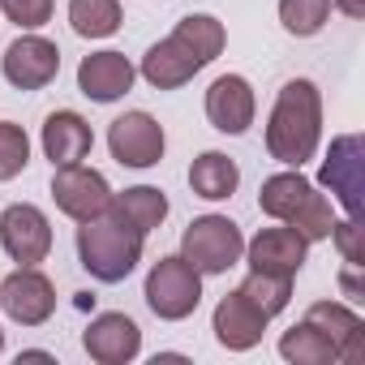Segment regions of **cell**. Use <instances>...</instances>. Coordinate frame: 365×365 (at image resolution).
I'll list each match as a JSON object with an SVG mask.
<instances>
[{
    "mask_svg": "<svg viewBox=\"0 0 365 365\" xmlns=\"http://www.w3.org/2000/svg\"><path fill=\"white\" fill-rule=\"evenodd\" d=\"M18 361H52V352H39V348H26Z\"/></svg>",
    "mask_w": 365,
    "mask_h": 365,
    "instance_id": "d6a6232c",
    "label": "cell"
},
{
    "mask_svg": "<svg viewBox=\"0 0 365 365\" xmlns=\"http://www.w3.org/2000/svg\"><path fill=\"white\" fill-rule=\"evenodd\" d=\"M146 250V237L129 224H120L116 215H95L86 224H78V262L86 267L91 279L99 284H120L138 271Z\"/></svg>",
    "mask_w": 365,
    "mask_h": 365,
    "instance_id": "7a4b0ae2",
    "label": "cell"
},
{
    "mask_svg": "<svg viewBox=\"0 0 365 365\" xmlns=\"http://www.w3.org/2000/svg\"><path fill=\"white\" fill-rule=\"evenodd\" d=\"M69 26L82 39H108L120 31V0H69Z\"/></svg>",
    "mask_w": 365,
    "mask_h": 365,
    "instance_id": "603a6c76",
    "label": "cell"
},
{
    "mask_svg": "<svg viewBox=\"0 0 365 365\" xmlns=\"http://www.w3.org/2000/svg\"><path fill=\"white\" fill-rule=\"evenodd\" d=\"M142 297H146V305H150L155 318H163V322H185L202 305V275L185 258H180V254H168V258H159L146 271Z\"/></svg>",
    "mask_w": 365,
    "mask_h": 365,
    "instance_id": "3957f363",
    "label": "cell"
},
{
    "mask_svg": "<svg viewBox=\"0 0 365 365\" xmlns=\"http://www.w3.org/2000/svg\"><path fill=\"white\" fill-rule=\"evenodd\" d=\"M258 116V95L250 86V78L241 73H220L211 86H207V120L228 133V138H241Z\"/></svg>",
    "mask_w": 365,
    "mask_h": 365,
    "instance_id": "7c38bea8",
    "label": "cell"
},
{
    "mask_svg": "<svg viewBox=\"0 0 365 365\" xmlns=\"http://www.w3.org/2000/svg\"><path fill=\"white\" fill-rule=\"evenodd\" d=\"M318 185L331 190V198L344 207L348 220L365 215V142H361V133L331 138V150L318 168Z\"/></svg>",
    "mask_w": 365,
    "mask_h": 365,
    "instance_id": "5b68a950",
    "label": "cell"
},
{
    "mask_svg": "<svg viewBox=\"0 0 365 365\" xmlns=\"http://www.w3.org/2000/svg\"><path fill=\"white\" fill-rule=\"evenodd\" d=\"M0 352H5V331H0Z\"/></svg>",
    "mask_w": 365,
    "mask_h": 365,
    "instance_id": "836d02e7",
    "label": "cell"
},
{
    "mask_svg": "<svg viewBox=\"0 0 365 365\" xmlns=\"http://www.w3.org/2000/svg\"><path fill=\"white\" fill-rule=\"evenodd\" d=\"M241 292L267 314V318H275V314H284L288 309V301H292V279L288 275H267V271H250L245 275V284H241Z\"/></svg>",
    "mask_w": 365,
    "mask_h": 365,
    "instance_id": "484cf974",
    "label": "cell"
},
{
    "mask_svg": "<svg viewBox=\"0 0 365 365\" xmlns=\"http://www.w3.org/2000/svg\"><path fill=\"white\" fill-rule=\"evenodd\" d=\"M339 288H344V297H348V301H361V297H365V279H361V267L344 262V271H339Z\"/></svg>",
    "mask_w": 365,
    "mask_h": 365,
    "instance_id": "4dcf8cb0",
    "label": "cell"
},
{
    "mask_svg": "<svg viewBox=\"0 0 365 365\" xmlns=\"http://www.w3.org/2000/svg\"><path fill=\"white\" fill-rule=\"evenodd\" d=\"M176 39H185L207 65L224 52V43H228V31H224V22L220 18H211V14H190V18H180L176 22V31H172Z\"/></svg>",
    "mask_w": 365,
    "mask_h": 365,
    "instance_id": "cb8c5ba5",
    "label": "cell"
},
{
    "mask_svg": "<svg viewBox=\"0 0 365 365\" xmlns=\"http://www.w3.org/2000/svg\"><path fill=\"white\" fill-rule=\"evenodd\" d=\"M322 146V91L309 78L279 86L267 116V155L284 168H305Z\"/></svg>",
    "mask_w": 365,
    "mask_h": 365,
    "instance_id": "6da1fadb",
    "label": "cell"
},
{
    "mask_svg": "<svg viewBox=\"0 0 365 365\" xmlns=\"http://www.w3.org/2000/svg\"><path fill=\"white\" fill-rule=\"evenodd\" d=\"M108 215H116L120 224H129V228H138V232L146 237V232H155V228L168 220V198H163V190H155V185H133V190L112 194Z\"/></svg>",
    "mask_w": 365,
    "mask_h": 365,
    "instance_id": "ffe728a7",
    "label": "cell"
},
{
    "mask_svg": "<svg viewBox=\"0 0 365 365\" xmlns=\"http://www.w3.org/2000/svg\"><path fill=\"white\" fill-rule=\"evenodd\" d=\"M82 348L99 365H129L142 352V331L129 314H95L91 327L82 331Z\"/></svg>",
    "mask_w": 365,
    "mask_h": 365,
    "instance_id": "5bb4252c",
    "label": "cell"
},
{
    "mask_svg": "<svg viewBox=\"0 0 365 365\" xmlns=\"http://www.w3.org/2000/svg\"><path fill=\"white\" fill-rule=\"evenodd\" d=\"M39 142H43V155L52 159V168H65V163H82V159L91 155V146H95V129H91V120H86L82 112H73V108H56V112L43 120Z\"/></svg>",
    "mask_w": 365,
    "mask_h": 365,
    "instance_id": "ac0fdd59",
    "label": "cell"
},
{
    "mask_svg": "<svg viewBox=\"0 0 365 365\" xmlns=\"http://www.w3.org/2000/svg\"><path fill=\"white\" fill-rule=\"evenodd\" d=\"M56 0H0V14H5L18 31H39L52 22Z\"/></svg>",
    "mask_w": 365,
    "mask_h": 365,
    "instance_id": "f1b7e54d",
    "label": "cell"
},
{
    "mask_svg": "<svg viewBox=\"0 0 365 365\" xmlns=\"http://www.w3.org/2000/svg\"><path fill=\"white\" fill-rule=\"evenodd\" d=\"M31 163V138L22 125L14 120H0V180H14L22 176Z\"/></svg>",
    "mask_w": 365,
    "mask_h": 365,
    "instance_id": "83f0119b",
    "label": "cell"
},
{
    "mask_svg": "<svg viewBox=\"0 0 365 365\" xmlns=\"http://www.w3.org/2000/svg\"><path fill=\"white\" fill-rule=\"evenodd\" d=\"M309 190H314V180H305V176H301V168H284V172H275V176H267V180H262V190H258V207H262V215H271V220L288 224V220L297 215V207L309 198Z\"/></svg>",
    "mask_w": 365,
    "mask_h": 365,
    "instance_id": "44dd1931",
    "label": "cell"
},
{
    "mask_svg": "<svg viewBox=\"0 0 365 365\" xmlns=\"http://www.w3.org/2000/svg\"><path fill=\"white\" fill-rule=\"evenodd\" d=\"M331 22V0H279V26L297 39H314Z\"/></svg>",
    "mask_w": 365,
    "mask_h": 365,
    "instance_id": "d4e9b609",
    "label": "cell"
},
{
    "mask_svg": "<svg viewBox=\"0 0 365 365\" xmlns=\"http://www.w3.org/2000/svg\"><path fill=\"white\" fill-rule=\"evenodd\" d=\"M305 322H314L339 352V365H361L365 361V322L352 305L344 301H314L305 309Z\"/></svg>",
    "mask_w": 365,
    "mask_h": 365,
    "instance_id": "e0dca14e",
    "label": "cell"
},
{
    "mask_svg": "<svg viewBox=\"0 0 365 365\" xmlns=\"http://www.w3.org/2000/svg\"><path fill=\"white\" fill-rule=\"evenodd\" d=\"M108 150H112V159L120 168H138L142 172V168H155L163 159L168 133H163V125L150 112L133 108V112H125V116H116L108 125Z\"/></svg>",
    "mask_w": 365,
    "mask_h": 365,
    "instance_id": "52a82bcc",
    "label": "cell"
},
{
    "mask_svg": "<svg viewBox=\"0 0 365 365\" xmlns=\"http://www.w3.org/2000/svg\"><path fill=\"white\" fill-rule=\"evenodd\" d=\"M133 82H138V65L125 52H112V48L91 52L78 65V91L91 103H116L133 91Z\"/></svg>",
    "mask_w": 365,
    "mask_h": 365,
    "instance_id": "4fadbf2b",
    "label": "cell"
},
{
    "mask_svg": "<svg viewBox=\"0 0 365 365\" xmlns=\"http://www.w3.org/2000/svg\"><path fill=\"white\" fill-rule=\"evenodd\" d=\"M331 9H339L344 18L361 22V18H365V0H331Z\"/></svg>",
    "mask_w": 365,
    "mask_h": 365,
    "instance_id": "1f68e13d",
    "label": "cell"
},
{
    "mask_svg": "<svg viewBox=\"0 0 365 365\" xmlns=\"http://www.w3.org/2000/svg\"><path fill=\"white\" fill-rule=\"evenodd\" d=\"M267 327H271V318H267L241 288H232L228 297H220V305H215V314H211V331H215L220 348H228V352H250V348H258L262 335H267Z\"/></svg>",
    "mask_w": 365,
    "mask_h": 365,
    "instance_id": "8fae6325",
    "label": "cell"
},
{
    "mask_svg": "<svg viewBox=\"0 0 365 365\" xmlns=\"http://www.w3.org/2000/svg\"><path fill=\"white\" fill-rule=\"evenodd\" d=\"M279 356H284L288 365H339L335 344H331L314 322H305V318L279 335Z\"/></svg>",
    "mask_w": 365,
    "mask_h": 365,
    "instance_id": "7402d4cb",
    "label": "cell"
},
{
    "mask_svg": "<svg viewBox=\"0 0 365 365\" xmlns=\"http://www.w3.org/2000/svg\"><path fill=\"white\" fill-rule=\"evenodd\" d=\"M0 73H5V82L14 91H43L61 73V48L52 39L26 31V35H18L5 48V56H0Z\"/></svg>",
    "mask_w": 365,
    "mask_h": 365,
    "instance_id": "ba28073f",
    "label": "cell"
},
{
    "mask_svg": "<svg viewBox=\"0 0 365 365\" xmlns=\"http://www.w3.org/2000/svg\"><path fill=\"white\" fill-rule=\"evenodd\" d=\"M0 309L18 327H43L56 314V284L39 267H18L0 279Z\"/></svg>",
    "mask_w": 365,
    "mask_h": 365,
    "instance_id": "30bf717a",
    "label": "cell"
},
{
    "mask_svg": "<svg viewBox=\"0 0 365 365\" xmlns=\"http://www.w3.org/2000/svg\"><path fill=\"white\" fill-rule=\"evenodd\" d=\"M331 224H335V215H331V198L327 194H318V190H309V198L297 207V215L288 220V228H297L309 245L314 241H327L331 237Z\"/></svg>",
    "mask_w": 365,
    "mask_h": 365,
    "instance_id": "4316f807",
    "label": "cell"
},
{
    "mask_svg": "<svg viewBox=\"0 0 365 365\" xmlns=\"http://www.w3.org/2000/svg\"><path fill=\"white\" fill-rule=\"evenodd\" d=\"M305 254H309V241L297 232V228H262L254 241H245V262L250 271H267V275H288L297 279V271L305 267Z\"/></svg>",
    "mask_w": 365,
    "mask_h": 365,
    "instance_id": "9a60e30c",
    "label": "cell"
},
{
    "mask_svg": "<svg viewBox=\"0 0 365 365\" xmlns=\"http://www.w3.org/2000/svg\"><path fill=\"white\" fill-rule=\"evenodd\" d=\"M202 69H207V61H202L185 39H176V35L150 43L146 56H142V65H138V73H142L155 91H176V86L194 82V73H202Z\"/></svg>",
    "mask_w": 365,
    "mask_h": 365,
    "instance_id": "2e32d148",
    "label": "cell"
},
{
    "mask_svg": "<svg viewBox=\"0 0 365 365\" xmlns=\"http://www.w3.org/2000/svg\"><path fill=\"white\" fill-rule=\"evenodd\" d=\"M245 254V237L228 215H198L180 232V258L198 275H228Z\"/></svg>",
    "mask_w": 365,
    "mask_h": 365,
    "instance_id": "277c9868",
    "label": "cell"
},
{
    "mask_svg": "<svg viewBox=\"0 0 365 365\" xmlns=\"http://www.w3.org/2000/svg\"><path fill=\"white\" fill-rule=\"evenodd\" d=\"M52 202L61 215H69L73 224H86L95 215L108 211L112 202V185L99 168H86V163H65L52 172Z\"/></svg>",
    "mask_w": 365,
    "mask_h": 365,
    "instance_id": "8992f818",
    "label": "cell"
},
{
    "mask_svg": "<svg viewBox=\"0 0 365 365\" xmlns=\"http://www.w3.org/2000/svg\"><path fill=\"white\" fill-rule=\"evenodd\" d=\"M361 232H365V228H361V220H348V215H344V220H335V224H331V237H327V241H335V250H339V258H344V262L365 267Z\"/></svg>",
    "mask_w": 365,
    "mask_h": 365,
    "instance_id": "f546056e",
    "label": "cell"
},
{
    "mask_svg": "<svg viewBox=\"0 0 365 365\" xmlns=\"http://www.w3.org/2000/svg\"><path fill=\"white\" fill-rule=\"evenodd\" d=\"M241 185V168L237 159H228L224 150H202L194 163H190V190L207 202H224L232 198Z\"/></svg>",
    "mask_w": 365,
    "mask_h": 365,
    "instance_id": "d6986e66",
    "label": "cell"
},
{
    "mask_svg": "<svg viewBox=\"0 0 365 365\" xmlns=\"http://www.w3.org/2000/svg\"><path fill=\"white\" fill-rule=\"evenodd\" d=\"M0 250L18 267H39L52 254V220L35 202H14L0 211Z\"/></svg>",
    "mask_w": 365,
    "mask_h": 365,
    "instance_id": "9c48e42d",
    "label": "cell"
}]
</instances>
